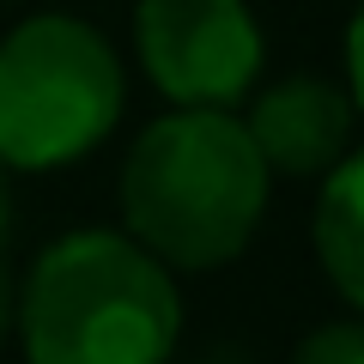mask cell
<instances>
[{
  "label": "cell",
  "instance_id": "cell-7",
  "mask_svg": "<svg viewBox=\"0 0 364 364\" xmlns=\"http://www.w3.org/2000/svg\"><path fill=\"white\" fill-rule=\"evenodd\" d=\"M291 364H364V322H328L291 352Z\"/></svg>",
  "mask_w": 364,
  "mask_h": 364
},
{
  "label": "cell",
  "instance_id": "cell-3",
  "mask_svg": "<svg viewBox=\"0 0 364 364\" xmlns=\"http://www.w3.org/2000/svg\"><path fill=\"white\" fill-rule=\"evenodd\" d=\"M122 116V61L85 18L43 13L0 37V164L61 170Z\"/></svg>",
  "mask_w": 364,
  "mask_h": 364
},
{
  "label": "cell",
  "instance_id": "cell-8",
  "mask_svg": "<svg viewBox=\"0 0 364 364\" xmlns=\"http://www.w3.org/2000/svg\"><path fill=\"white\" fill-rule=\"evenodd\" d=\"M346 79H352V109L364 116V6L352 13V25H346Z\"/></svg>",
  "mask_w": 364,
  "mask_h": 364
},
{
  "label": "cell",
  "instance_id": "cell-5",
  "mask_svg": "<svg viewBox=\"0 0 364 364\" xmlns=\"http://www.w3.org/2000/svg\"><path fill=\"white\" fill-rule=\"evenodd\" d=\"M249 140H255L267 176H291V182H328L352 152V128H358V109L340 85L328 79H279L255 97L249 109Z\"/></svg>",
  "mask_w": 364,
  "mask_h": 364
},
{
  "label": "cell",
  "instance_id": "cell-6",
  "mask_svg": "<svg viewBox=\"0 0 364 364\" xmlns=\"http://www.w3.org/2000/svg\"><path fill=\"white\" fill-rule=\"evenodd\" d=\"M316 255H322V273L334 279V291L352 310H364V146L346 152V164L322 182Z\"/></svg>",
  "mask_w": 364,
  "mask_h": 364
},
{
  "label": "cell",
  "instance_id": "cell-4",
  "mask_svg": "<svg viewBox=\"0 0 364 364\" xmlns=\"http://www.w3.org/2000/svg\"><path fill=\"white\" fill-rule=\"evenodd\" d=\"M134 49L176 109H231L267 55L249 0H140Z\"/></svg>",
  "mask_w": 364,
  "mask_h": 364
},
{
  "label": "cell",
  "instance_id": "cell-9",
  "mask_svg": "<svg viewBox=\"0 0 364 364\" xmlns=\"http://www.w3.org/2000/svg\"><path fill=\"white\" fill-rule=\"evenodd\" d=\"M18 322V304H13V279H6V267H0V346H6V334H13Z\"/></svg>",
  "mask_w": 364,
  "mask_h": 364
},
{
  "label": "cell",
  "instance_id": "cell-1",
  "mask_svg": "<svg viewBox=\"0 0 364 364\" xmlns=\"http://www.w3.org/2000/svg\"><path fill=\"white\" fill-rule=\"evenodd\" d=\"M267 182V164L231 109L158 116L122 164L128 237L158 267H225L261 231Z\"/></svg>",
  "mask_w": 364,
  "mask_h": 364
},
{
  "label": "cell",
  "instance_id": "cell-10",
  "mask_svg": "<svg viewBox=\"0 0 364 364\" xmlns=\"http://www.w3.org/2000/svg\"><path fill=\"white\" fill-rule=\"evenodd\" d=\"M6 225H13V200H6V176H0V243H6Z\"/></svg>",
  "mask_w": 364,
  "mask_h": 364
},
{
  "label": "cell",
  "instance_id": "cell-2",
  "mask_svg": "<svg viewBox=\"0 0 364 364\" xmlns=\"http://www.w3.org/2000/svg\"><path fill=\"white\" fill-rule=\"evenodd\" d=\"M31 364H164L182 334V298L134 237L73 231L31 267L18 298Z\"/></svg>",
  "mask_w": 364,
  "mask_h": 364
}]
</instances>
